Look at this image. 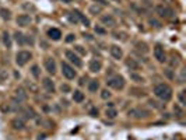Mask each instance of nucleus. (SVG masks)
I'll return each mask as SVG.
<instances>
[{
    "label": "nucleus",
    "mask_w": 186,
    "mask_h": 140,
    "mask_svg": "<svg viewBox=\"0 0 186 140\" xmlns=\"http://www.w3.org/2000/svg\"><path fill=\"white\" fill-rule=\"evenodd\" d=\"M154 95L157 97L158 100L164 101V102H168V101L172 100V95H174V91H172V87L167 83H160L154 87L153 90Z\"/></svg>",
    "instance_id": "f257e3e1"
},
{
    "label": "nucleus",
    "mask_w": 186,
    "mask_h": 140,
    "mask_svg": "<svg viewBox=\"0 0 186 140\" xmlns=\"http://www.w3.org/2000/svg\"><path fill=\"white\" fill-rule=\"evenodd\" d=\"M106 85H108L109 88H112V90L121 91V90L125 88V85H126V81H125V78L122 77V76H119V74H115V76H112V77H109L108 80H106Z\"/></svg>",
    "instance_id": "f03ea898"
},
{
    "label": "nucleus",
    "mask_w": 186,
    "mask_h": 140,
    "mask_svg": "<svg viewBox=\"0 0 186 140\" xmlns=\"http://www.w3.org/2000/svg\"><path fill=\"white\" fill-rule=\"evenodd\" d=\"M155 13L158 14L160 18H164V20H172L175 17V11L172 10L169 6H167V4H158L155 7Z\"/></svg>",
    "instance_id": "7ed1b4c3"
},
{
    "label": "nucleus",
    "mask_w": 186,
    "mask_h": 140,
    "mask_svg": "<svg viewBox=\"0 0 186 140\" xmlns=\"http://www.w3.org/2000/svg\"><path fill=\"white\" fill-rule=\"evenodd\" d=\"M60 69H62L63 77H66L67 80H74V78L77 77V72L74 70V67L71 66L69 62H62Z\"/></svg>",
    "instance_id": "20e7f679"
},
{
    "label": "nucleus",
    "mask_w": 186,
    "mask_h": 140,
    "mask_svg": "<svg viewBox=\"0 0 186 140\" xmlns=\"http://www.w3.org/2000/svg\"><path fill=\"white\" fill-rule=\"evenodd\" d=\"M31 59H32V53L29 51H18L15 55V63L18 66H25Z\"/></svg>",
    "instance_id": "39448f33"
},
{
    "label": "nucleus",
    "mask_w": 186,
    "mask_h": 140,
    "mask_svg": "<svg viewBox=\"0 0 186 140\" xmlns=\"http://www.w3.org/2000/svg\"><path fill=\"white\" fill-rule=\"evenodd\" d=\"M65 56H66V59L69 60L70 65H73V67H81L83 66V60L80 59V56L77 55L74 51H66Z\"/></svg>",
    "instance_id": "423d86ee"
},
{
    "label": "nucleus",
    "mask_w": 186,
    "mask_h": 140,
    "mask_svg": "<svg viewBox=\"0 0 186 140\" xmlns=\"http://www.w3.org/2000/svg\"><path fill=\"white\" fill-rule=\"evenodd\" d=\"M153 53H154V58L158 63H165L167 62V53H165V49L161 44H155L153 49Z\"/></svg>",
    "instance_id": "0eeeda50"
},
{
    "label": "nucleus",
    "mask_w": 186,
    "mask_h": 140,
    "mask_svg": "<svg viewBox=\"0 0 186 140\" xmlns=\"http://www.w3.org/2000/svg\"><path fill=\"white\" fill-rule=\"evenodd\" d=\"M44 67L45 70H46L49 74H56V72H58V66H56V62L53 58H51V56H46L44 60Z\"/></svg>",
    "instance_id": "6e6552de"
},
{
    "label": "nucleus",
    "mask_w": 186,
    "mask_h": 140,
    "mask_svg": "<svg viewBox=\"0 0 186 140\" xmlns=\"http://www.w3.org/2000/svg\"><path fill=\"white\" fill-rule=\"evenodd\" d=\"M125 65H126V67H128L129 70H131V72H137V70L141 69L140 62L137 59H135V58H128V59L125 60Z\"/></svg>",
    "instance_id": "1a4fd4ad"
},
{
    "label": "nucleus",
    "mask_w": 186,
    "mask_h": 140,
    "mask_svg": "<svg viewBox=\"0 0 186 140\" xmlns=\"http://www.w3.org/2000/svg\"><path fill=\"white\" fill-rule=\"evenodd\" d=\"M147 115H148V112L141 109V108H135V109L129 111V116L133 119H143V118H146Z\"/></svg>",
    "instance_id": "9d476101"
},
{
    "label": "nucleus",
    "mask_w": 186,
    "mask_h": 140,
    "mask_svg": "<svg viewBox=\"0 0 186 140\" xmlns=\"http://www.w3.org/2000/svg\"><path fill=\"white\" fill-rule=\"evenodd\" d=\"M109 53L113 59H116V60H121L123 58V51H122V48L119 45H111Z\"/></svg>",
    "instance_id": "9b49d317"
},
{
    "label": "nucleus",
    "mask_w": 186,
    "mask_h": 140,
    "mask_svg": "<svg viewBox=\"0 0 186 140\" xmlns=\"http://www.w3.org/2000/svg\"><path fill=\"white\" fill-rule=\"evenodd\" d=\"M101 22H102V25L109 27V28H113V27L116 25V20H115V17H113L112 14L101 15Z\"/></svg>",
    "instance_id": "f8f14e48"
},
{
    "label": "nucleus",
    "mask_w": 186,
    "mask_h": 140,
    "mask_svg": "<svg viewBox=\"0 0 186 140\" xmlns=\"http://www.w3.org/2000/svg\"><path fill=\"white\" fill-rule=\"evenodd\" d=\"M88 69L91 73H99L102 70V62L99 59H91L88 63Z\"/></svg>",
    "instance_id": "ddd939ff"
},
{
    "label": "nucleus",
    "mask_w": 186,
    "mask_h": 140,
    "mask_svg": "<svg viewBox=\"0 0 186 140\" xmlns=\"http://www.w3.org/2000/svg\"><path fill=\"white\" fill-rule=\"evenodd\" d=\"M15 22H17V25L20 27H28L31 22H32V18H31V15L28 14H20L17 18H15Z\"/></svg>",
    "instance_id": "4468645a"
},
{
    "label": "nucleus",
    "mask_w": 186,
    "mask_h": 140,
    "mask_svg": "<svg viewBox=\"0 0 186 140\" xmlns=\"http://www.w3.org/2000/svg\"><path fill=\"white\" fill-rule=\"evenodd\" d=\"M42 85H44V88L46 92H49V94H53L56 90L55 87V83H53V80H52L51 77H45L44 80H42Z\"/></svg>",
    "instance_id": "2eb2a0df"
},
{
    "label": "nucleus",
    "mask_w": 186,
    "mask_h": 140,
    "mask_svg": "<svg viewBox=\"0 0 186 140\" xmlns=\"http://www.w3.org/2000/svg\"><path fill=\"white\" fill-rule=\"evenodd\" d=\"M48 37L51 38L52 41H60V38H62V31L59 30V28H49L48 30Z\"/></svg>",
    "instance_id": "dca6fc26"
},
{
    "label": "nucleus",
    "mask_w": 186,
    "mask_h": 140,
    "mask_svg": "<svg viewBox=\"0 0 186 140\" xmlns=\"http://www.w3.org/2000/svg\"><path fill=\"white\" fill-rule=\"evenodd\" d=\"M21 115L25 119H35V118H37V114H35V111H34L32 108H29V107L22 108V109H21Z\"/></svg>",
    "instance_id": "f3484780"
},
{
    "label": "nucleus",
    "mask_w": 186,
    "mask_h": 140,
    "mask_svg": "<svg viewBox=\"0 0 186 140\" xmlns=\"http://www.w3.org/2000/svg\"><path fill=\"white\" fill-rule=\"evenodd\" d=\"M15 98L22 102V101H25L28 98V94H27V90L22 88V87H18V88H15Z\"/></svg>",
    "instance_id": "a211bd4d"
},
{
    "label": "nucleus",
    "mask_w": 186,
    "mask_h": 140,
    "mask_svg": "<svg viewBox=\"0 0 186 140\" xmlns=\"http://www.w3.org/2000/svg\"><path fill=\"white\" fill-rule=\"evenodd\" d=\"M88 91L91 92V94H95V92L99 91V81L97 80V78H92V80H90V83H88L87 85Z\"/></svg>",
    "instance_id": "6ab92c4d"
},
{
    "label": "nucleus",
    "mask_w": 186,
    "mask_h": 140,
    "mask_svg": "<svg viewBox=\"0 0 186 140\" xmlns=\"http://www.w3.org/2000/svg\"><path fill=\"white\" fill-rule=\"evenodd\" d=\"M11 126H13V129H15V130H22L25 128V123H24L22 118H14L11 121Z\"/></svg>",
    "instance_id": "aec40b11"
},
{
    "label": "nucleus",
    "mask_w": 186,
    "mask_h": 140,
    "mask_svg": "<svg viewBox=\"0 0 186 140\" xmlns=\"http://www.w3.org/2000/svg\"><path fill=\"white\" fill-rule=\"evenodd\" d=\"M129 77H130L131 81H135L137 84H143V83H144V77H143L141 74H137L136 72H130V73H129Z\"/></svg>",
    "instance_id": "412c9836"
},
{
    "label": "nucleus",
    "mask_w": 186,
    "mask_h": 140,
    "mask_svg": "<svg viewBox=\"0 0 186 140\" xmlns=\"http://www.w3.org/2000/svg\"><path fill=\"white\" fill-rule=\"evenodd\" d=\"M84 100H85V95H84V92H81L80 90H74V92H73V101H74V102L81 104Z\"/></svg>",
    "instance_id": "4be33fe9"
},
{
    "label": "nucleus",
    "mask_w": 186,
    "mask_h": 140,
    "mask_svg": "<svg viewBox=\"0 0 186 140\" xmlns=\"http://www.w3.org/2000/svg\"><path fill=\"white\" fill-rule=\"evenodd\" d=\"M14 39H15V42H17L20 46L25 45V35H24L22 32H20V31H15L14 32Z\"/></svg>",
    "instance_id": "5701e85b"
},
{
    "label": "nucleus",
    "mask_w": 186,
    "mask_h": 140,
    "mask_svg": "<svg viewBox=\"0 0 186 140\" xmlns=\"http://www.w3.org/2000/svg\"><path fill=\"white\" fill-rule=\"evenodd\" d=\"M88 11H90V14L92 15H98L101 14V11H102V6H99V4H91L90 6V8H88Z\"/></svg>",
    "instance_id": "b1692460"
},
{
    "label": "nucleus",
    "mask_w": 186,
    "mask_h": 140,
    "mask_svg": "<svg viewBox=\"0 0 186 140\" xmlns=\"http://www.w3.org/2000/svg\"><path fill=\"white\" fill-rule=\"evenodd\" d=\"M25 88L28 90L29 92H34V94H37V92H38V85L35 84L34 81L27 80V81H25Z\"/></svg>",
    "instance_id": "393cba45"
},
{
    "label": "nucleus",
    "mask_w": 186,
    "mask_h": 140,
    "mask_svg": "<svg viewBox=\"0 0 186 140\" xmlns=\"http://www.w3.org/2000/svg\"><path fill=\"white\" fill-rule=\"evenodd\" d=\"M3 44H4V46H6L7 49H10L11 45H13V42H11V37H10V34H8L7 31H4L3 32Z\"/></svg>",
    "instance_id": "a878e982"
},
{
    "label": "nucleus",
    "mask_w": 186,
    "mask_h": 140,
    "mask_svg": "<svg viewBox=\"0 0 186 140\" xmlns=\"http://www.w3.org/2000/svg\"><path fill=\"white\" fill-rule=\"evenodd\" d=\"M74 13H76L77 14V17H78V21H81L84 24V25L85 27H90V20L87 18V17H85V15L83 14V13H81V11H78V10H74Z\"/></svg>",
    "instance_id": "bb28decb"
},
{
    "label": "nucleus",
    "mask_w": 186,
    "mask_h": 140,
    "mask_svg": "<svg viewBox=\"0 0 186 140\" xmlns=\"http://www.w3.org/2000/svg\"><path fill=\"white\" fill-rule=\"evenodd\" d=\"M0 17L4 21H10L11 20V11L8 8H0Z\"/></svg>",
    "instance_id": "cd10ccee"
},
{
    "label": "nucleus",
    "mask_w": 186,
    "mask_h": 140,
    "mask_svg": "<svg viewBox=\"0 0 186 140\" xmlns=\"http://www.w3.org/2000/svg\"><path fill=\"white\" fill-rule=\"evenodd\" d=\"M135 48L137 49L139 52H143V53H147L148 52V46H147V44H144V42H136L135 44Z\"/></svg>",
    "instance_id": "c85d7f7f"
},
{
    "label": "nucleus",
    "mask_w": 186,
    "mask_h": 140,
    "mask_svg": "<svg viewBox=\"0 0 186 140\" xmlns=\"http://www.w3.org/2000/svg\"><path fill=\"white\" fill-rule=\"evenodd\" d=\"M116 116H118V111L115 109V108H108V109H106V118L115 119Z\"/></svg>",
    "instance_id": "c756f323"
},
{
    "label": "nucleus",
    "mask_w": 186,
    "mask_h": 140,
    "mask_svg": "<svg viewBox=\"0 0 186 140\" xmlns=\"http://www.w3.org/2000/svg\"><path fill=\"white\" fill-rule=\"evenodd\" d=\"M31 74H32L35 78H39L41 77V69L38 65H34L32 67H31Z\"/></svg>",
    "instance_id": "7c9ffc66"
},
{
    "label": "nucleus",
    "mask_w": 186,
    "mask_h": 140,
    "mask_svg": "<svg viewBox=\"0 0 186 140\" xmlns=\"http://www.w3.org/2000/svg\"><path fill=\"white\" fill-rule=\"evenodd\" d=\"M174 112H175V115L178 116V118H182L183 116V109H182V107L181 105H174Z\"/></svg>",
    "instance_id": "2f4dec72"
},
{
    "label": "nucleus",
    "mask_w": 186,
    "mask_h": 140,
    "mask_svg": "<svg viewBox=\"0 0 186 140\" xmlns=\"http://www.w3.org/2000/svg\"><path fill=\"white\" fill-rule=\"evenodd\" d=\"M60 91L63 92V94H67V92H71V87H70L67 83H62L60 84Z\"/></svg>",
    "instance_id": "473e14b6"
},
{
    "label": "nucleus",
    "mask_w": 186,
    "mask_h": 140,
    "mask_svg": "<svg viewBox=\"0 0 186 140\" xmlns=\"http://www.w3.org/2000/svg\"><path fill=\"white\" fill-rule=\"evenodd\" d=\"M74 52H77L78 55H87V49H84V46H81V45H76Z\"/></svg>",
    "instance_id": "72a5a7b5"
},
{
    "label": "nucleus",
    "mask_w": 186,
    "mask_h": 140,
    "mask_svg": "<svg viewBox=\"0 0 186 140\" xmlns=\"http://www.w3.org/2000/svg\"><path fill=\"white\" fill-rule=\"evenodd\" d=\"M8 78V73L6 69H0V81L3 83V81H7Z\"/></svg>",
    "instance_id": "f704fd0d"
},
{
    "label": "nucleus",
    "mask_w": 186,
    "mask_h": 140,
    "mask_svg": "<svg viewBox=\"0 0 186 140\" xmlns=\"http://www.w3.org/2000/svg\"><path fill=\"white\" fill-rule=\"evenodd\" d=\"M178 100H179V105H181V107H185V104H186L185 91H181V92H179V95H178Z\"/></svg>",
    "instance_id": "c9c22d12"
},
{
    "label": "nucleus",
    "mask_w": 186,
    "mask_h": 140,
    "mask_svg": "<svg viewBox=\"0 0 186 140\" xmlns=\"http://www.w3.org/2000/svg\"><path fill=\"white\" fill-rule=\"evenodd\" d=\"M111 97H112V92H111L109 90H102V91H101V98H102V100H109Z\"/></svg>",
    "instance_id": "e433bc0d"
},
{
    "label": "nucleus",
    "mask_w": 186,
    "mask_h": 140,
    "mask_svg": "<svg viewBox=\"0 0 186 140\" xmlns=\"http://www.w3.org/2000/svg\"><path fill=\"white\" fill-rule=\"evenodd\" d=\"M69 20H70V22H73V24H77V22H78V17H77V14L74 11L71 14H69Z\"/></svg>",
    "instance_id": "4c0bfd02"
},
{
    "label": "nucleus",
    "mask_w": 186,
    "mask_h": 140,
    "mask_svg": "<svg viewBox=\"0 0 186 140\" xmlns=\"http://www.w3.org/2000/svg\"><path fill=\"white\" fill-rule=\"evenodd\" d=\"M95 32L99 34V35H105L106 31H105V28H102L101 25H97V27H95Z\"/></svg>",
    "instance_id": "58836bf2"
},
{
    "label": "nucleus",
    "mask_w": 186,
    "mask_h": 140,
    "mask_svg": "<svg viewBox=\"0 0 186 140\" xmlns=\"http://www.w3.org/2000/svg\"><path fill=\"white\" fill-rule=\"evenodd\" d=\"M150 24H151V27H155V28H160L161 27V22L154 18H150Z\"/></svg>",
    "instance_id": "ea45409f"
},
{
    "label": "nucleus",
    "mask_w": 186,
    "mask_h": 140,
    "mask_svg": "<svg viewBox=\"0 0 186 140\" xmlns=\"http://www.w3.org/2000/svg\"><path fill=\"white\" fill-rule=\"evenodd\" d=\"M74 39H76V35H74V34H69V35H67V37H66V42H74Z\"/></svg>",
    "instance_id": "a19ab883"
},
{
    "label": "nucleus",
    "mask_w": 186,
    "mask_h": 140,
    "mask_svg": "<svg viewBox=\"0 0 186 140\" xmlns=\"http://www.w3.org/2000/svg\"><path fill=\"white\" fill-rule=\"evenodd\" d=\"M121 35H126L125 32H115L113 34V38H116V39H126L125 37H121Z\"/></svg>",
    "instance_id": "79ce46f5"
},
{
    "label": "nucleus",
    "mask_w": 186,
    "mask_h": 140,
    "mask_svg": "<svg viewBox=\"0 0 186 140\" xmlns=\"http://www.w3.org/2000/svg\"><path fill=\"white\" fill-rule=\"evenodd\" d=\"M95 2V4H99V6H108V2H106V0H94Z\"/></svg>",
    "instance_id": "37998d69"
},
{
    "label": "nucleus",
    "mask_w": 186,
    "mask_h": 140,
    "mask_svg": "<svg viewBox=\"0 0 186 140\" xmlns=\"http://www.w3.org/2000/svg\"><path fill=\"white\" fill-rule=\"evenodd\" d=\"M165 73H167V76H168L169 78H174V77H175V74L172 73V70H171V69H167V70H165Z\"/></svg>",
    "instance_id": "c03bdc74"
},
{
    "label": "nucleus",
    "mask_w": 186,
    "mask_h": 140,
    "mask_svg": "<svg viewBox=\"0 0 186 140\" xmlns=\"http://www.w3.org/2000/svg\"><path fill=\"white\" fill-rule=\"evenodd\" d=\"M90 115H91V116H98V109H97V108L90 109Z\"/></svg>",
    "instance_id": "a18cd8bd"
},
{
    "label": "nucleus",
    "mask_w": 186,
    "mask_h": 140,
    "mask_svg": "<svg viewBox=\"0 0 186 140\" xmlns=\"http://www.w3.org/2000/svg\"><path fill=\"white\" fill-rule=\"evenodd\" d=\"M84 81H85V78H81V80H80V83H78V84H80V85H84Z\"/></svg>",
    "instance_id": "49530a36"
},
{
    "label": "nucleus",
    "mask_w": 186,
    "mask_h": 140,
    "mask_svg": "<svg viewBox=\"0 0 186 140\" xmlns=\"http://www.w3.org/2000/svg\"><path fill=\"white\" fill-rule=\"evenodd\" d=\"M112 2H121V0H112Z\"/></svg>",
    "instance_id": "de8ad7c7"
}]
</instances>
